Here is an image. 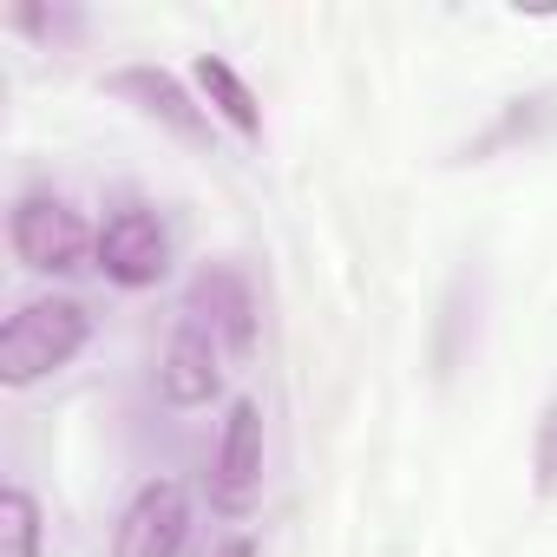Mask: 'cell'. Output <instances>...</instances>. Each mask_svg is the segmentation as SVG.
<instances>
[{"instance_id":"obj_1","label":"cell","mask_w":557,"mask_h":557,"mask_svg":"<svg viewBox=\"0 0 557 557\" xmlns=\"http://www.w3.org/2000/svg\"><path fill=\"white\" fill-rule=\"evenodd\" d=\"M92 342V315L73 302V296H40V302H21L0 329V387H34L60 368L79 361V348Z\"/></svg>"},{"instance_id":"obj_2","label":"cell","mask_w":557,"mask_h":557,"mask_svg":"<svg viewBox=\"0 0 557 557\" xmlns=\"http://www.w3.org/2000/svg\"><path fill=\"white\" fill-rule=\"evenodd\" d=\"M8 243H14V262L34 269V275H79V269H99V230L53 190H27L8 216Z\"/></svg>"},{"instance_id":"obj_3","label":"cell","mask_w":557,"mask_h":557,"mask_svg":"<svg viewBox=\"0 0 557 557\" xmlns=\"http://www.w3.org/2000/svg\"><path fill=\"white\" fill-rule=\"evenodd\" d=\"M99 275L119 289H158L171 275V230L145 203H119L99 223Z\"/></svg>"},{"instance_id":"obj_4","label":"cell","mask_w":557,"mask_h":557,"mask_svg":"<svg viewBox=\"0 0 557 557\" xmlns=\"http://www.w3.org/2000/svg\"><path fill=\"white\" fill-rule=\"evenodd\" d=\"M262 492V407L256 400H230L216 453H210V505L223 518H243Z\"/></svg>"},{"instance_id":"obj_5","label":"cell","mask_w":557,"mask_h":557,"mask_svg":"<svg viewBox=\"0 0 557 557\" xmlns=\"http://www.w3.org/2000/svg\"><path fill=\"white\" fill-rule=\"evenodd\" d=\"M190 544V492L177 479H145L112 531V557H177Z\"/></svg>"},{"instance_id":"obj_6","label":"cell","mask_w":557,"mask_h":557,"mask_svg":"<svg viewBox=\"0 0 557 557\" xmlns=\"http://www.w3.org/2000/svg\"><path fill=\"white\" fill-rule=\"evenodd\" d=\"M223 368H230V355H223V342L203 329V322H177L171 329V342H164V361H158V394L171 400V407H210L216 394H223Z\"/></svg>"},{"instance_id":"obj_7","label":"cell","mask_w":557,"mask_h":557,"mask_svg":"<svg viewBox=\"0 0 557 557\" xmlns=\"http://www.w3.org/2000/svg\"><path fill=\"white\" fill-rule=\"evenodd\" d=\"M184 315L190 322H203L216 342H223V355H249L256 348V296H249V283L230 269V262H210L197 283H190V296H184Z\"/></svg>"},{"instance_id":"obj_8","label":"cell","mask_w":557,"mask_h":557,"mask_svg":"<svg viewBox=\"0 0 557 557\" xmlns=\"http://www.w3.org/2000/svg\"><path fill=\"white\" fill-rule=\"evenodd\" d=\"M106 86H112L119 99H132L145 119H158L164 132H177L184 145H203V138H210V119H203V106H190L184 79H171L164 66H119Z\"/></svg>"},{"instance_id":"obj_9","label":"cell","mask_w":557,"mask_h":557,"mask_svg":"<svg viewBox=\"0 0 557 557\" xmlns=\"http://www.w3.org/2000/svg\"><path fill=\"white\" fill-rule=\"evenodd\" d=\"M479 309H485V289H479V275H453V289L440 302V329H433V368L440 381H453L466 368V355L479 348Z\"/></svg>"},{"instance_id":"obj_10","label":"cell","mask_w":557,"mask_h":557,"mask_svg":"<svg viewBox=\"0 0 557 557\" xmlns=\"http://www.w3.org/2000/svg\"><path fill=\"white\" fill-rule=\"evenodd\" d=\"M557 125V92H524V99H511L479 138H466L459 145V164H485L492 151H511V145H531V138H544Z\"/></svg>"},{"instance_id":"obj_11","label":"cell","mask_w":557,"mask_h":557,"mask_svg":"<svg viewBox=\"0 0 557 557\" xmlns=\"http://www.w3.org/2000/svg\"><path fill=\"white\" fill-rule=\"evenodd\" d=\"M190 79H197V92L210 99V112L236 132V138H262V106H256V92H249V79L223 60V53H203L197 66H190Z\"/></svg>"},{"instance_id":"obj_12","label":"cell","mask_w":557,"mask_h":557,"mask_svg":"<svg viewBox=\"0 0 557 557\" xmlns=\"http://www.w3.org/2000/svg\"><path fill=\"white\" fill-rule=\"evenodd\" d=\"M0 557H40V505L27 485L0 492Z\"/></svg>"},{"instance_id":"obj_13","label":"cell","mask_w":557,"mask_h":557,"mask_svg":"<svg viewBox=\"0 0 557 557\" xmlns=\"http://www.w3.org/2000/svg\"><path fill=\"white\" fill-rule=\"evenodd\" d=\"M14 27H21V34H34V40L66 47V40H79V34H86V14H79V8H40V0H27V8H14Z\"/></svg>"},{"instance_id":"obj_14","label":"cell","mask_w":557,"mask_h":557,"mask_svg":"<svg viewBox=\"0 0 557 557\" xmlns=\"http://www.w3.org/2000/svg\"><path fill=\"white\" fill-rule=\"evenodd\" d=\"M531 485L537 498H557V400H544L537 433H531Z\"/></svg>"},{"instance_id":"obj_15","label":"cell","mask_w":557,"mask_h":557,"mask_svg":"<svg viewBox=\"0 0 557 557\" xmlns=\"http://www.w3.org/2000/svg\"><path fill=\"white\" fill-rule=\"evenodd\" d=\"M210 557H256V544H249V537H230V544H216Z\"/></svg>"}]
</instances>
